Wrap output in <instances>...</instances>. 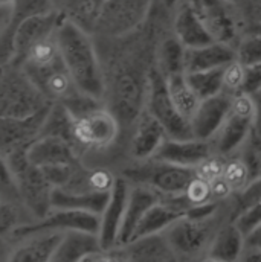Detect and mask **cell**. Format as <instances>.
<instances>
[{"instance_id":"f546056e","label":"cell","mask_w":261,"mask_h":262,"mask_svg":"<svg viewBox=\"0 0 261 262\" xmlns=\"http://www.w3.org/2000/svg\"><path fill=\"white\" fill-rule=\"evenodd\" d=\"M34 215L26 209L23 203L0 201V235L6 236L15 229L34 223Z\"/></svg>"},{"instance_id":"ffe728a7","label":"cell","mask_w":261,"mask_h":262,"mask_svg":"<svg viewBox=\"0 0 261 262\" xmlns=\"http://www.w3.org/2000/svg\"><path fill=\"white\" fill-rule=\"evenodd\" d=\"M173 32L185 48H198L215 41L188 0H180L173 15Z\"/></svg>"},{"instance_id":"9a60e30c","label":"cell","mask_w":261,"mask_h":262,"mask_svg":"<svg viewBox=\"0 0 261 262\" xmlns=\"http://www.w3.org/2000/svg\"><path fill=\"white\" fill-rule=\"evenodd\" d=\"M51 105L26 118L0 116V156L18 148H29L40 137Z\"/></svg>"},{"instance_id":"44dd1931","label":"cell","mask_w":261,"mask_h":262,"mask_svg":"<svg viewBox=\"0 0 261 262\" xmlns=\"http://www.w3.org/2000/svg\"><path fill=\"white\" fill-rule=\"evenodd\" d=\"M103 250L104 249L98 233L87 230H67L52 261H90Z\"/></svg>"},{"instance_id":"7bdbcfd3","label":"cell","mask_w":261,"mask_h":262,"mask_svg":"<svg viewBox=\"0 0 261 262\" xmlns=\"http://www.w3.org/2000/svg\"><path fill=\"white\" fill-rule=\"evenodd\" d=\"M162 2H164L170 9H173V11H174V9L177 8V5L180 3V0H162Z\"/></svg>"},{"instance_id":"4dcf8cb0","label":"cell","mask_w":261,"mask_h":262,"mask_svg":"<svg viewBox=\"0 0 261 262\" xmlns=\"http://www.w3.org/2000/svg\"><path fill=\"white\" fill-rule=\"evenodd\" d=\"M187 79L197 96L203 101L223 90V67L187 73Z\"/></svg>"},{"instance_id":"d4e9b609","label":"cell","mask_w":261,"mask_h":262,"mask_svg":"<svg viewBox=\"0 0 261 262\" xmlns=\"http://www.w3.org/2000/svg\"><path fill=\"white\" fill-rule=\"evenodd\" d=\"M245 247V233L235 221L226 223L214 238L206 261H240Z\"/></svg>"},{"instance_id":"d6a6232c","label":"cell","mask_w":261,"mask_h":262,"mask_svg":"<svg viewBox=\"0 0 261 262\" xmlns=\"http://www.w3.org/2000/svg\"><path fill=\"white\" fill-rule=\"evenodd\" d=\"M237 58L245 66H261V34L249 32L242 37L237 48Z\"/></svg>"},{"instance_id":"6da1fadb","label":"cell","mask_w":261,"mask_h":262,"mask_svg":"<svg viewBox=\"0 0 261 262\" xmlns=\"http://www.w3.org/2000/svg\"><path fill=\"white\" fill-rule=\"evenodd\" d=\"M173 15L162 0H154L147 20L133 32L115 38L93 37L104 72V105L123 127V162L126 140L145 108L157 46L173 34Z\"/></svg>"},{"instance_id":"7c38bea8","label":"cell","mask_w":261,"mask_h":262,"mask_svg":"<svg viewBox=\"0 0 261 262\" xmlns=\"http://www.w3.org/2000/svg\"><path fill=\"white\" fill-rule=\"evenodd\" d=\"M101 261H177V256L165 233L159 232L104 250Z\"/></svg>"},{"instance_id":"9c48e42d","label":"cell","mask_w":261,"mask_h":262,"mask_svg":"<svg viewBox=\"0 0 261 262\" xmlns=\"http://www.w3.org/2000/svg\"><path fill=\"white\" fill-rule=\"evenodd\" d=\"M254 113L255 108L251 95H234L226 119L218 131L211 137L214 152L226 157L238 149L254 130Z\"/></svg>"},{"instance_id":"ba28073f","label":"cell","mask_w":261,"mask_h":262,"mask_svg":"<svg viewBox=\"0 0 261 262\" xmlns=\"http://www.w3.org/2000/svg\"><path fill=\"white\" fill-rule=\"evenodd\" d=\"M145 108L160 122L168 137L184 140L194 139L191 122L174 105L167 85V78L157 70V67H154L150 75Z\"/></svg>"},{"instance_id":"484cf974","label":"cell","mask_w":261,"mask_h":262,"mask_svg":"<svg viewBox=\"0 0 261 262\" xmlns=\"http://www.w3.org/2000/svg\"><path fill=\"white\" fill-rule=\"evenodd\" d=\"M112 192L98 194V192H89V194H78V192H69L62 188H55L52 194V207L58 209H75V210H86L96 215H103L104 209L107 207V203L110 200Z\"/></svg>"},{"instance_id":"836d02e7","label":"cell","mask_w":261,"mask_h":262,"mask_svg":"<svg viewBox=\"0 0 261 262\" xmlns=\"http://www.w3.org/2000/svg\"><path fill=\"white\" fill-rule=\"evenodd\" d=\"M246 66L238 58L231 61L229 64L223 67V92L229 95L243 93L245 79H246Z\"/></svg>"},{"instance_id":"7402d4cb","label":"cell","mask_w":261,"mask_h":262,"mask_svg":"<svg viewBox=\"0 0 261 262\" xmlns=\"http://www.w3.org/2000/svg\"><path fill=\"white\" fill-rule=\"evenodd\" d=\"M235 58H237L235 48L222 41H211L198 48H187L185 73L225 67Z\"/></svg>"},{"instance_id":"ee69618b","label":"cell","mask_w":261,"mask_h":262,"mask_svg":"<svg viewBox=\"0 0 261 262\" xmlns=\"http://www.w3.org/2000/svg\"><path fill=\"white\" fill-rule=\"evenodd\" d=\"M231 2H234V3H240L242 0H231Z\"/></svg>"},{"instance_id":"30bf717a","label":"cell","mask_w":261,"mask_h":262,"mask_svg":"<svg viewBox=\"0 0 261 262\" xmlns=\"http://www.w3.org/2000/svg\"><path fill=\"white\" fill-rule=\"evenodd\" d=\"M154 0H107L96 21L93 37L115 38L137 29L148 17Z\"/></svg>"},{"instance_id":"60d3db41","label":"cell","mask_w":261,"mask_h":262,"mask_svg":"<svg viewBox=\"0 0 261 262\" xmlns=\"http://www.w3.org/2000/svg\"><path fill=\"white\" fill-rule=\"evenodd\" d=\"M251 96H252L254 108H255V113H254V131H255L257 136L261 137V90L252 93Z\"/></svg>"},{"instance_id":"d590c367","label":"cell","mask_w":261,"mask_h":262,"mask_svg":"<svg viewBox=\"0 0 261 262\" xmlns=\"http://www.w3.org/2000/svg\"><path fill=\"white\" fill-rule=\"evenodd\" d=\"M237 6L245 25V34L261 32V0H242Z\"/></svg>"},{"instance_id":"b9f144b4","label":"cell","mask_w":261,"mask_h":262,"mask_svg":"<svg viewBox=\"0 0 261 262\" xmlns=\"http://www.w3.org/2000/svg\"><path fill=\"white\" fill-rule=\"evenodd\" d=\"M245 241L249 243V244H254V246H257L258 249H261V224H258L255 229H252V230L245 236Z\"/></svg>"},{"instance_id":"7a4b0ae2","label":"cell","mask_w":261,"mask_h":262,"mask_svg":"<svg viewBox=\"0 0 261 262\" xmlns=\"http://www.w3.org/2000/svg\"><path fill=\"white\" fill-rule=\"evenodd\" d=\"M238 216L234 195L222 203H209L188 210L170 224L164 233L177 261H206L208 252L218 230Z\"/></svg>"},{"instance_id":"603a6c76","label":"cell","mask_w":261,"mask_h":262,"mask_svg":"<svg viewBox=\"0 0 261 262\" xmlns=\"http://www.w3.org/2000/svg\"><path fill=\"white\" fill-rule=\"evenodd\" d=\"M160 198L162 195L150 186L139 185V183H130V194H129L124 224H123V230H121V236H119V246L130 241L142 216Z\"/></svg>"},{"instance_id":"4316f807","label":"cell","mask_w":261,"mask_h":262,"mask_svg":"<svg viewBox=\"0 0 261 262\" xmlns=\"http://www.w3.org/2000/svg\"><path fill=\"white\" fill-rule=\"evenodd\" d=\"M185 51L184 43L173 34L164 37L157 46L156 52V67L165 76L185 73Z\"/></svg>"},{"instance_id":"f6af8a7d","label":"cell","mask_w":261,"mask_h":262,"mask_svg":"<svg viewBox=\"0 0 261 262\" xmlns=\"http://www.w3.org/2000/svg\"><path fill=\"white\" fill-rule=\"evenodd\" d=\"M260 34H261V32H260Z\"/></svg>"},{"instance_id":"5bb4252c","label":"cell","mask_w":261,"mask_h":262,"mask_svg":"<svg viewBox=\"0 0 261 262\" xmlns=\"http://www.w3.org/2000/svg\"><path fill=\"white\" fill-rule=\"evenodd\" d=\"M167 137L168 134L160 125V122L147 108H144L126 140L123 163L131 160H147L154 157L159 146Z\"/></svg>"},{"instance_id":"cb8c5ba5","label":"cell","mask_w":261,"mask_h":262,"mask_svg":"<svg viewBox=\"0 0 261 262\" xmlns=\"http://www.w3.org/2000/svg\"><path fill=\"white\" fill-rule=\"evenodd\" d=\"M107 0H51L52 11L93 35L96 21Z\"/></svg>"},{"instance_id":"277c9868","label":"cell","mask_w":261,"mask_h":262,"mask_svg":"<svg viewBox=\"0 0 261 262\" xmlns=\"http://www.w3.org/2000/svg\"><path fill=\"white\" fill-rule=\"evenodd\" d=\"M5 163L17 180L20 196L26 209L34 215L35 221L46 216L52 209L54 186L40 166L31 163L28 148H18L2 156Z\"/></svg>"},{"instance_id":"f1b7e54d","label":"cell","mask_w":261,"mask_h":262,"mask_svg":"<svg viewBox=\"0 0 261 262\" xmlns=\"http://www.w3.org/2000/svg\"><path fill=\"white\" fill-rule=\"evenodd\" d=\"M40 136H58L73 145V116L63 104L55 102L51 105Z\"/></svg>"},{"instance_id":"74e56055","label":"cell","mask_w":261,"mask_h":262,"mask_svg":"<svg viewBox=\"0 0 261 262\" xmlns=\"http://www.w3.org/2000/svg\"><path fill=\"white\" fill-rule=\"evenodd\" d=\"M246 79L243 93L252 95L261 90V66H246Z\"/></svg>"},{"instance_id":"5b68a950","label":"cell","mask_w":261,"mask_h":262,"mask_svg":"<svg viewBox=\"0 0 261 262\" xmlns=\"http://www.w3.org/2000/svg\"><path fill=\"white\" fill-rule=\"evenodd\" d=\"M52 104L22 66L2 64L0 116L26 118Z\"/></svg>"},{"instance_id":"e575fe53","label":"cell","mask_w":261,"mask_h":262,"mask_svg":"<svg viewBox=\"0 0 261 262\" xmlns=\"http://www.w3.org/2000/svg\"><path fill=\"white\" fill-rule=\"evenodd\" d=\"M185 198L188 200V203L191 204V207H197V206H205L212 203V191H211V182L198 177H196L188 183L185 192H184Z\"/></svg>"},{"instance_id":"e0dca14e","label":"cell","mask_w":261,"mask_h":262,"mask_svg":"<svg viewBox=\"0 0 261 262\" xmlns=\"http://www.w3.org/2000/svg\"><path fill=\"white\" fill-rule=\"evenodd\" d=\"M214 154V146L211 139H173L167 137L162 145L159 146L157 152L154 154V159L196 168L197 165L205 160L208 156Z\"/></svg>"},{"instance_id":"ab89813d","label":"cell","mask_w":261,"mask_h":262,"mask_svg":"<svg viewBox=\"0 0 261 262\" xmlns=\"http://www.w3.org/2000/svg\"><path fill=\"white\" fill-rule=\"evenodd\" d=\"M240 261H248V262H257L261 261V249H258L254 244H249L245 241V247L240 256Z\"/></svg>"},{"instance_id":"8992f818","label":"cell","mask_w":261,"mask_h":262,"mask_svg":"<svg viewBox=\"0 0 261 262\" xmlns=\"http://www.w3.org/2000/svg\"><path fill=\"white\" fill-rule=\"evenodd\" d=\"M116 174L126 177L130 183L150 186L160 195H180L196 177V169L151 157L147 160L126 162Z\"/></svg>"},{"instance_id":"f35d334b","label":"cell","mask_w":261,"mask_h":262,"mask_svg":"<svg viewBox=\"0 0 261 262\" xmlns=\"http://www.w3.org/2000/svg\"><path fill=\"white\" fill-rule=\"evenodd\" d=\"M211 191H212V203H222L235 194L223 177L211 182Z\"/></svg>"},{"instance_id":"3957f363","label":"cell","mask_w":261,"mask_h":262,"mask_svg":"<svg viewBox=\"0 0 261 262\" xmlns=\"http://www.w3.org/2000/svg\"><path fill=\"white\" fill-rule=\"evenodd\" d=\"M58 43L63 61L76 87L104 102V72L93 35L63 20L58 26Z\"/></svg>"},{"instance_id":"83f0119b","label":"cell","mask_w":261,"mask_h":262,"mask_svg":"<svg viewBox=\"0 0 261 262\" xmlns=\"http://www.w3.org/2000/svg\"><path fill=\"white\" fill-rule=\"evenodd\" d=\"M167 85H168V90H170L174 105L191 122L202 99L197 96L194 89L188 82L187 73H179V75H173V76L167 78Z\"/></svg>"},{"instance_id":"8d00e7d4","label":"cell","mask_w":261,"mask_h":262,"mask_svg":"<svg viewBox=\"0 0 261 262\" xmlns=\"http://www.w3.org/2000/svg\"><path fill=\"white\" fill-rule=\"evenodd\" d=\"M194 169H196V174L198 177H202L208 182H214V180L223 177L225 157L214 152V154L208 156L205 160H202Z\"/></svg>"},{"instance_id":"2e32d148","label":"cell","mask_w":261,"mask_h":262,"mask_svg":"<svg viewBox=\"0 0 261 262\" xmlns=\"http://www.w3.org/2000/svg\"><path fill=\"white\" fill-rule=\"evenodd\" d=\"M129 194H130V182L126 177L118 176L116 183L110 194V200L107 203V207L101 215V227L98 235L104 250L119 246V236L124 224Z\"/></svg>"},{"instance_id":"4fadbf2b","label":"cell","mask_w":261,"mask_h":262,"mask_svg":"<svg viewBox=\"0 0 261 262\" xmlns=\"http://www.w3.org/2000/svg\"><path fill=\"white\" fill-rule=\"evenodd\" d=\"M99 227H101V216L96 213L86 212V210H75V209L52 207L46 216H43L31 224L15 229L14 232L8 233L6 236H2V239L18 236V235L29 233V232H38V230H58V232L87 230V232L99 233Z\"/></svg>"},{"instance_id":"1f68e13d","label":"cell","mask_w":261,"mask_h":262,"mask_svg":"<svg viewBox=\"0 0 261 262\" xmlns=\"http://www.w3.org/2000/svg\"><path fill=\"white\" fill-rule=\"evenodd\" d=\"M223 179L229 183V186L234 189V192H242L248 188L251 183V171L246 162L237 154L232 152L225 157V169H223Z\"/></svg>"},{"instance_id":"d6986e66","label":"cell","mask_w":261,"mask_h":262,"mask_svg":"<svg viewBox=\"0 0 261 262\" xmlns=\"http://www.w3.org/2000/svg\"><path fill=\"white\" fill-rule=\"evenodd\" d=\"M231 104H232V95L223 90L211 98L203 99L197 108L194 118L191 119L194 137L211 139L226 119Z\"/></svg>"},{"instance_id":"ac0fdd59","label":"cell","mask_w":261,"mask_h":262,"mask_svg":"<svg viewBox=\"0 0 261 262\" xmlns=\"http://www.w3.org/2000/svg\"><path fill=\"white\" fill-rule=\"evenodd\" d=\"M28 156L35 166H54V165H75L81 159L75 146L58 136H40L29 148Z\"/></svg>"},{"instance_id":"8fae6325","label":"cell","mask_w":261,"mask_h":262,"mask_svg":"<svg viewBox=\"0 0 261 262\" xmlns=\"http://www.w3.org/2000/svg\"><path fill=\"white\" fill-rule=\"evenodd\" d=\"M65 232L38 230L12 238L2 239V261L12 262H48L63 239Z\"/></svg>"},{"instance_id":"52a82bcc","label":"cell","mask_w":261,"mask_h":262,"mask_svg":"<svg viewBox=\"0 0 261 262\" xmlns=\"http://www.w3.org/2000/svg\"><path fill=\"white\" fill-rule=\"evenodd\" d=\"M211 37L237 48L245 35V25L237 3L231 0H188Z\"/></svg>"}]
</instances>
